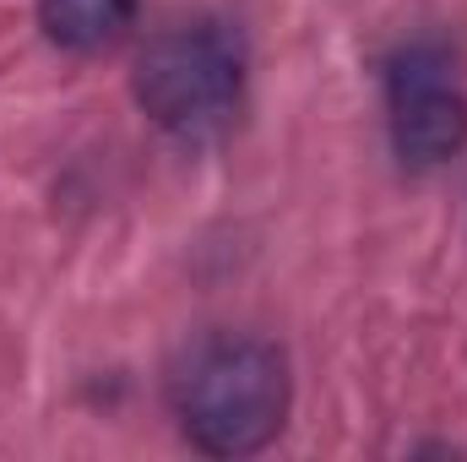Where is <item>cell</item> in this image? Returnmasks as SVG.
<instances>
[{
    "mask_svg": "<svg viewBox=\"0 0 467 462\" xmlns=\"http://www.w3.org/2000/svg\"><path fill=\"white\" fill-rule=\"evenodd\" d=\"M169 414L202 457H255L288 430L294 370L261 332H202L169 364Z\"/></svg>",
    "mask_w": 467,
    "mask_h": 462,
    "instance_id": "cell-1",
    "label": "cell"
},
{
    "mask_svg": "<svg viewBox=\"0 0 467 462\" xmlns=\"http://www.w3.org/2000/svg\"><path fill=\"white\" fill-rule=\"evenodd\" d=\"M250 49L223 16H191L158 27L130 66V99L163 136L185 147L223 142L244 115Z\"/></svg>",
    "mask_w": 467,
    "mask_h": 462,
    "instance_id": "cell-2",
    "label": "cell"
},
{
    "mask_svg": "<svg viewBox=\"0 0 467 462\" xmlns=\"http://www.w3.org/2000/svg\"><path fill=\"white\" fill-rule=\"evenodd\" d=\"M386 136L391 158L413 174L446 169L467 152V88L457 77V55L441 38H413L386 55Z\"/></svg>",
    "mask_w": 467,
    "mask_h": 462,
    "instance_id": "cell-3",
    "label": "cell"
},
{
    "mask_svg": "<svg viewBox=\"0 0 467 462\" xmlns=\"http://www.w3.org/2000/svg\"><path fill=\"white\" fill-rule=\"evenodd\" d=\"M141 0H38V33L66 55H104L136 27Z\"/></svg>",
    "mask_w": 467,
    "mask_h": 462,
    "instance_id": "cell-4",
    "label": "cell"
}]
</instances>
